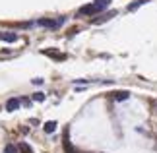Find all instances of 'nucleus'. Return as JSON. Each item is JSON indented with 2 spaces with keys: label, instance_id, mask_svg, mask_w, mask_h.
<instances>
[{
  "label": "nucleus",
  "instance_id": "1",
  "mask_svg": "<svg viewBox=\"0 0 157 153\" xmlns=\"http://www.w3.org/2000/svg\"><path fill=\"white\" fill-rule=\"evenodd\" d=\"M64 23V17H58V20H39V25H43V27H51V29H56L60 27Z\"/></svg>",
  "mask_w": 157,
  "mask_h": 153
},
{
  "label": "nucleus",
  "instance_id": "2",
  "mask_svg": "<svg viewBox=\"0 0 157 153\" xmlns=\"http://www.w3.org/2000/svg\"><path fill=\"white\" fill-rule=\"evenodd\" d=\"M97 12H103V10L93 2V4H87V6H83V8H80L78 14H80V16H91V14H97Z\"/></svg>",
  "mask_w": 157,
  "mask_h": 153
},
{
  "label": "nucleus",
  "instance_id": "3",
  "mask_svg": "<svg viewBox=\"0 0 157 153\" xmlns=\"http://www.w3.org/2000/svg\"><path fill=\"white\" fill-rule=\"evenodd\" d=\"M20 109V99H16V97H12V99H8V103H6V111L14 113Z\"/></svg>",
  "mask_w": 157,
  "mask_h": 153
},
{
  "label": "nucleus",
  "instance_id": "4",
  "mask_svg": "<svg viewBox=\"0 0 157 153\" xmlns=\"http://www.w3.org/2000/svg\"><path fill=\"white\" fill-rule=\"evenodd\" d=\"M0 39L6 43H14V41H17V35L16 33H0Z\"/></svg>",
  "mask_w": 157,
  "mask_h": 153
},
{
  "label": "nucleus",
  "instance_id": "5",
  "mask_svg": "<svg viewBox=\"0 0 157 153\" xmlns=\"http://www.w3.org/2000/svg\"><path fill=\"white\" fill-rule=\"evenodd\" d=\"M113 97H114V101H126L130 97V93H128V91H117Z\"/></svg>",
  "mask_w": 157,
  "mask_h": 153
},
{
  "label": "nucleus",
  "instance_id": "6",
  "mask_svg": "<svg viewBox=\"0 0 157 153\" xmlns=\"http://www.w3.org/2000/svg\"><path fill=\"white\" fill-rule=\"evenodd\" d=\"M45 132L47 134H51V132H54V130H56V122H54V120H49V122H45Z\"/></svg>",
  "mask_w": 157,
  "mask_h": 153
},
{
  "label": "nucleus",
  "instance_id": "7",
  "mask_svg": "<svg viewBox=\"0 0 157 153\" xmlns=\"http://www.w3.org/2000/svg\"><path fill=\"white\" fill-rule=\"evenodd\" d=\"M147 2H149V0H136L134 4H130V6H128V10H130V12H134L136 8H140V6H144V4H147Z\"/></svg>",
  "mask_w": 157,
  "mask_h": 153
},
{
  "label": "nucleus",
  "instance_id": "8",
  "mask_svg": "<svg viewBox=\"0 0 157 153\" xmlns=\"http://www.w3.org/2000/svg\"><path fill=\"white\" fill-rule=\"evenodd\" d=\"M4 153H17V147L14 143H6V147H4Z\"/></svg>",
  "mask_w": 157,
  "mask_h": 153
},
{
  "label": "nucleus",
  "instance_id": "9",
  "mask_svg": "<svg viewBox=\"0 0 157 153\" xmlns=\"http://www.w3.org/2000/svg\"><path fill=\"white\" fill-rule=\"evenodd\" d=\"M95 4H97V6H99V8H101V10H105V8H107V6H109V4H111V0H95Z\"/></svg>",
  "mask_w": 157,
  "mask_h": 153
},
{
  "label": "nucleus",
  "instance_id": "10",
  "mask_svg": "<svg viewBox=\"0 0 157 153\" xmlns=\"http://www.w3.org/2000/svg\"><path fill=\"white\" fill-rule=\"evenodd\" d=\"M20 149H21L23 153H31V147H29V145H27V143H23V142L20 143Z\"/></svg>",
  "mask_w": 157,
  "mask_h": 153
},
{
  "label": "nucleus",
  "instance_id": "11",
  "mask_svg": "<svg viewBox=\"0 0 157 153\" xmlns=\"http://www.w3.org/2000/svg\"><path fill=\"white\" fill-rule=\"evenodd\" d=\"M33 99H35V101H45V93H41V91H39V93L33 95Z\"/></svg>",
  "mask_w": 157,
  "mask_h": 153
},
{
  "label": "nucleus",
  "instance_id": "12",
  "mask_svg": "<svg viewBox=\"0 0 157 153\" xmlns=\"http://www.w3.org/2000/svg\"><path fill=\"white\" fill-rule=\"evenodd\" d=\"M33 83H35V85H41V83H43V79L37 78V79H33Z\"/></svg>",
  "mask_w": 157,
  "mask_h": 153
}]
</instances>
